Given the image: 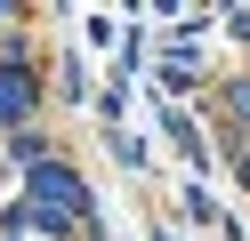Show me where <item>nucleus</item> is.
<instances>
[{"label": "nucleus", "mask_w": 250, "mask_h": 241, "mask_svg": "<svg viewBox=\"0 0 250 241\" xmlns=\"http://www.w3.org/2000/svg\"><path fill=\"white\" fill-rule=\"evenodd\" d=\"M33 201H41V225H73L89 193H81L73 169H33Z\"/></svg>", "instance_id": "nucleus-1"}, {"label": "nucleus", "mask_w": 250, "mask_h": 241, "mask_svg": "<svg viewBox=\"0 0 250 241\" xmlns=\"http://www.w3.org/2000/svg\"><path fill=\"white\" fill-rule=\"evenodd\" d=\"M24 105H33V89H24V73H17V64L0 56V121H8V112H24Z\"/></svg>", "instance_id": "nucleus-2"}]
</instances>
